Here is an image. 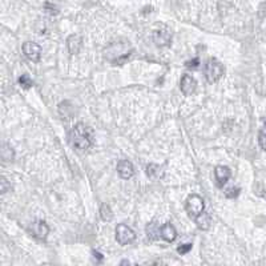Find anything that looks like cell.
<instances>
[{
  "instance_id": "cb8c5ba5",
  "label": "cell",
  "mask_w": 266,
  "mask_h": 266,
  "mask_svg": "<svg viewBox=\"0 0 266 266\" xmlns=\"http://www.w3.org/2000/svg\"><path fill=\"white\" fill-rule=\"evenodd\" d=\"M8 188H11V186H8V184H7V180L3 177V179H1V193H3V194L7 193Z\"/></svg>"
},
{
  "instance_id": "52a82bcc",
  "label": "cell",
  "mask_w": 266,
  "mask_h": 266,
  "mask_svg": "<svg viewBox=\"0 0 266 266\" xmlns=\"http://www.w3.org/2000/svg\"><path fill=\"white\" fill-rule=\"evenodd\" d=\"M153 41L157 47H169L172 43V32L169 28L163 27V28L156 29L153 32Z\"/></svg>"
},
{
  "instance_id": "603a6c76",
  "label": "cell",
  "mask_w": 266,
  "mask_h": 266,
  "mask_svg": "<svg viewBox=\"0 0 266 266\" xmlns=\"http://www.w3.org/2000/svg\"><path fill=\"white\" fill-rule=\"evenodd\" d=\"M258 143H260V146L266 152V132H260L258 135Z\"/></svg>"
},
{
  "instance_id": "4fadbf2b",
  "label": "cell",
  "mask_w": 266,
  "mask_h": 266,
  "mask_svg": "<svg viewBox=\"0 0 266 266\" xmlns=\"http://www.w3.org/2000/svg\"><path fill=\"white\" fill-rule=\"evenodd\" d=\"M82 47V39L80 35H71L67 39V48L71 55H78Z\"/></svg>"
},
{
  "instance_id": "ffe728a7",
  "label": "cell",
  "mask_w": 266,
  "mask_h": 266,
  "mask_svg": "<svg viewBox=\"0 0 266 266\" xmlns=\"http://www.w3.org/2000/svg\"><path fill=\"white\" fill-rule=\"evenodd\" d=\"M240 192H241V189L240 188H234V186H232V188H229L225 190V196H226L227 199H236L238 194H240Z\"/></svg>"
},
{
  "instance_id": "44dd1931",
  "label": "cell",
  "mask_w": 266,
  "mask_h": 266,
  "mask_svg": "<svg viewBox=\"0 0 266 266\" xmlns=\"http://www.w3.org/2000/svg\"><path fill=\"white\" fill-rule=\"evenodd\" d=\"M185 67L189 68V69H197L200 67V60L197 58L193 59V60H190V61H186L185 63Z\"/></svg>"
},
{
  "instance_id": "5bb4252c",
  "label": "cell",
  "mask_w": 266,
  "mask_h": 266,
  "mask_svg": "<svg viewBox=\"0 0 266 266\" xmlns=\"http://www.w3.org/2000/svg\"><path fill=\"white\" fill-rule=\"evenodd\" d=\"M194 220H196V224L201 230H208L210 225H212V216H210V213L205 212V210L203 213H200Z\"/></svg>"
},
{
  "instance_id": "ba28073f",
  "label": "cell",
  "mask_w": 266,
  "mask_h": 266,
  "mask_svg": "<svg viewBox=\"0 0 266 266\" xmlns=\"http://www.w3.org/2000/svg\"><path fill=\"white\" fill-rule=\"evenodd\" d=\"M29 232H31V234H32L35 238H38L40 241H43V240H45L47 236H48L49 226L47 225L45 221H43V220H36L35 223L31 224Z\"/></svg>"
},
{
  "instance_id": "5b68a950",
  "label": "cell",
  "mask_w": 266,
  "mask_h": 266,
  "mask_svg": "<svg viewBox=\"0 0 266 266\" xmlns=\"http://www.w3.org/2000/svg\"><path fill=\"white\" fill-rule=\"evenodd\" d=\"M136 240V233L133 229L129 227L125 224H119L116 226V241L120 245H129Z\"/></svg>"
},
{
  "instance_id": "30bf717a",
  "label": "cell",
  "mask_w": 266,
  "mask_h": 266,
  "mask_svg": "<svg viewBox=\"0 0 266 266\" xmlns=\"http://www.w3.org/2000/svg\"><path fill=\"white\" fill-rule=\"evenodd\" d=\"M214 177H216V183H217L218 188H223L224 185L226 184L229 179L232 177V170L227 166L224 165H218L214 168Z\"/></svg>"
},
{
  "instance_id": "7c38bea8",
  "label": "cell",
  "mask_w": 266,
  "mask_h": 266,
  "mask_svg": "<svg viewBox=\"0 0 266 266\" xmlns=\"http://www.w3.org/2000/svg\"><path fill=\"white\" fill-rule=\"evenodd\" d=\"M160 237L166 242H173L177 238V230L172 224H165L160 227Z\"/></svg>"
},
{
  "instance_id": "8fae6325",
  "label": "cell",
  "mask_w": 266,
  "mask_h": 266,
  "mask_svg": "<svg viewBox=\"0 0 266 266\" xmlns=\"http://www.w3.org/2000/svg\"><path fill=\"white\" fill-rule=\"evenodd\" d=\"M117 173L123 180H129L135 174V166L128 160H120L117 163Z\"/></svg>"
},
{
  "instance_id": "277c9868",
  "label": "cell",
  "mask_w": 266,
  "mask_h": 266,
  "mask_svg": "<svg viewBox=\"0 0 266 266\" xmlns=\"http://www.w3.org/2000/svg\"><path fill=\"white\" fill-rule=\"evenodd\" d=\"M185 209L190 217L196 218L200 213L205 210V203H204L203 197H200L199 194H190L185 203Z\"/></svg>"
},
{
  "instance_id": "7402d4cb",
  "label": "cell",
  "mask_w": 266,
  "mask_h": 266,
  "mask_svg": "<svg viewBox=\"0 0 266 266\" xmlns=\"http://www.w3.org/2000/svg\"><path fill=\"white\" fill-rule=\"evenodd\" d=\"M192 250V244H184V245H181V246L177 247V252L180 254H186Z\"/></svg>"
},
{
  "instance_id": "6da1fadb",
  "label": "cell",
  "mask_w": 266,
  "mask_h": 266,
  "mask_svg": "<svg viewBox=\"0 0 266 266\" xmlns=\"http://www.w3.org/2000/svg\"><path fill=\"white\" fill-rule=\"evenodd\" d=\"M69 141L78 150H88L93 144L92 132L85 124L79 123L69 132Z\"/></svg>"
},
{
  "instance_id": "d4e9b609",
  "label": "cell",
  "mask_w": 266,
  "mask_h": 266,
  "mask_svg": "<svg viewBox=\"0 0 266 266\" xmlns=\"http://www.w3.org/2000/svg\"><path fill=\"white\" fill-rule=\"evenodd\" d=\"M93 256H95V258H99L100 261H102V256L99 252H95V250H93Z\"/></svg>"
},
{
  "instance_id": "2e32d148",
  "label": "cell",
  "mask_w": 266,
  "mask_h": 266,
  "mask_svg": "<svg viewBox=\"0 0 266 266\" xmlns=\"http://www.w3.org/2000/svg\"><path fill=\"white\" fill-rule=\"evenodd\" d=\"M100 216H102V221H106V223L112 221V218H113V212H112L111 206H109L108 204H102V208H100Z\"/></svg>"
},
{
  "instance_id": "9c48e42d",
  "label": "cell",
  "mask_w": 266,
  "mask_h": 266,
  "mask_svg": "<svg viewBox=\"0 0 266 266\" xmlns=\"http://www.w3.org/2000/svg\"><path fill=\"white\" fill-rule=\"evenodd\" d=\"M196 88H197V82H196V79H194L192 75H184V76L181 78L180 89H181V92L184 93L185 96L193 95L194 91H196Z\"/></svg>"
},
{
  "instance_id": "8992f818",
  "label": "cell",
  "mask_w": 266,
  "mask_h": 266,
  "mask_svg": "<svg viewBox=\"0 0 266 266\" xmlns=\"http://www.w3.org/2000/svg\"><path fill=\"white\" fill-rule=\"evenodd\" d=\"M21 49H23L24 56L28 59L29 61L39 63L40 59H41V47L39 44L34 43V41H25Z\"/></svg>"
},
{
  "instance_id": "9a60e30c",
  "label": "cell",
  "mask_w": 266,
  "mask_h": 266,
  "mask_svg": "<svg viewBox=\"0 0 266 266\" xmlns=\"http://www.w3.org/2000/svg\"><path fill=\"white\" fill-rule=\"evenodd\" d=\"M146 174L149 176L150 179L159 180L164 176V172H163L161 166H159V165L149 164V165H146Z\"/></svg>"
},
{
  "instance_id": "ac0fdd59",
  "label": "cell",
  "mask_w": 266,
  "mask_h": 266,
  "mask_svg": "<svg viewBox=\"0 0 266 266\" xmlns=\"http://www.w3.org/2000/svg\"><path fill=\"white\" fill-rule=\"evenodd\" d=\"M1 159L4 161H12L15 159V152L8 144H3V149H1Z\"/></svg>"
},
{
  "instance_id": "d6986e66",
  "label": "cell",
  "mask_w": 266,
  "mask_h": 266,
  "mask_svg": "<svg viewBox=\"0 0 266 266\" xmlns=\"http://www.w3.org/2000/svg\"><path fill=\"white\" fill-rule=\"evenodd\" d=\"M19 84L20 87H23L24 89H28L34 85V82L31 80L28 75H21V78H19Z\"/></svg>"
},
{
  "instance_id": "7a4b0ae2",
  "label": "cell",
  "mask_w": 266,
  "mask_h": 266,
  "mask_svg": "<svg viewBox=\"0 0 266 266\" xmlns=\"http://www.w3.org/2000/svg\"><path fill=\"white\" fill-rule=\"evenodd\" d=\"M132 52L129 41L124 43H111L105 49V58L113 64H123L129 58Z\"/></svg>"
},
{
  "instance_id": "3957f363",
  "label": "cell",
  "mask_w": 266,
  "mask_h": 266,
  "mask_svg": "<svg viewBox=\"0 0 266 266\" xmlns=\"http://www.w3.org/2000/svg\"><path fill=\"white\" fill-rule=\"evenodd\" d=\"M224 71L225 69H224L223 63L216 58H210L205 64V78L210 84L217 82L220 79L223 78Z\"/></svg>"
},
{
  "instance_id": "e0dca14e",
  "label": "cell",
  "mask_w": 266,
  "mask_h": 266,
  "mask_svg": "<svg viewBox=\"0 0 266 266\" xmlns=\"http://www.w3.org/2000/svg\"><path fill=\"white\" fill-rule=\"evenodd\" d=\"M146 234H148V237L150 240H157V238H160V227L157 226V224H148V226H146Z\"/></svg>"
}]
</instances>
